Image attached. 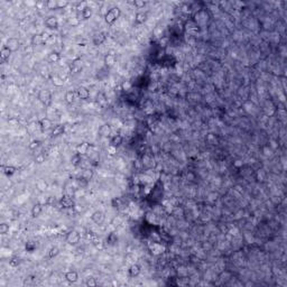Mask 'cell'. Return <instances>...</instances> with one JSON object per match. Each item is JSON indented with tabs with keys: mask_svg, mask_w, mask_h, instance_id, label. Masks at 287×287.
<instances>
[{
	"mask_svg": "<svg viewBox=\"0 0 287 287\" xmlns=\"http://www.w3.org/2000/svg\"><path fill=\"white\" fill-rule=\"evenodd\" d=\"M64 131H65V126H64V125H58V126H56L54 129H53L52 136L53 137L61 136V135H63Z\"/></svg>",
	"mask_w": 287,
	"mask_h": 287,
	"instance_id": "23",
	"label": "cell"
},
{
	"mask_svg": "<svg viewBox=\"0 0 287 287\" xmlns=\"http://www.w3.org/2000/svg\"><path fill=\"white\" fill-rule=\"evenodd\" d=\"M49 63H57L58 61L61 60V55L56 52H52L48 54V57H47Z\"/></svg>",
	"mask_w": 287,
	"mask_h": 287,
	"instance_id": "24",
	"label": "cell"
},
{
	"mask_svg": "<svg viewBox=\"0 0 287 287\" xmlns=\"http://www.w3.org/2000/svg\"><path fill=\"white\" fill-rule=\"evenodd\" d=\"M134 5L137 8H142V7H145L146 6V1H144V0H136L134 2Z\"/></svg>",
	"mask_w": 287,
	"mask_h": 287,
	"instance_id": "37",
	"label": "cell"
},
{
	"mask_svg": "<svg viewBox=\"0 0 287 287\" xmlns=\"http://www.w3.org/2000/svg\"><path fill=\"white\" fill-rule=\"evenodd\" d=\"M39 144H41V141H39V140H33V141L29 144V146H28V147H29V149L34 151V149H36V148L38 147Z\"/></svg>",
	"mask_w": 287,
	"mask_h": 287,
	"instance_id": "35",
	"label": "cell"
},
{
	"mask_svg": "<svg viewBox=\"0 0 287 287\" xmlns=\"http://www.w3.org/2000/svg\"><path fill=\"white\" fill-rule=\"evenodd\" d=\"M122 142H123L122 136H120V135H115V136L111 138V140H110V145L118 147V146H120Z\"/></svg>",
	"mask_w": 287,
	"mask_h": 287,
	"instance_id": "20",
	"label": "cell"
},
{
	"mask_svg": "<svg viewBox=\"0 0 287 287\" xmlns=\"http://www.w3.org/2000/svg\"><path fill=\"white\" fill-rule=\"evenodd\" d=\"M36 161H37V163H43V161H44V156L41 155V156H38V157H36Z\"/></svg>",
	"mask_w": 287,
	"mask_h": 287,
	"instance_id": "40",
	"label": "cell"
},
{
	"mask_svg": "<svg viewBox=\"0 0 287 287\" xmlns=\"http://www.w3.org/2000/svg\"><path fill=\"white\" fill-rule=\"evenodd\" d=\"M38 125H39V128H41L42 131H46V130H48V129L52 128V120L45 117V118H43V119L39 120Z\"/></svg>",
	"mask_w": 287,
	"mask_h": 287,
	"instance_id": "6",
	"label": "cell"
},
{
	"mask_svg": "<svg viewBox=\"0 0 287 287\" xmlns=\"http://www.w3.org/2000/svg\"><path fill=\"white\" fill-rule=\"evenodd\" d=\"M26 250H27L28 252H33L34 250L36 249V245L34 242H32V241H29V242H27L26 243Z\"/></svg>",
	"mask_w": 287,
	"mask_h": 287,
	"instance_id": "32",
	"label": "cell"
},
{
	"mask_svg": "<svg viewBox=\"0 0 287 287\" xmlns=\"http://www.w3.org/2000/svg\"><path fill=\"white\" fill-rule=\"evenodd\" d=\"M9 232V224L7 223H1L0 224V233L1 235H6Z\"/></svg>",
	"mask_w": 287,
	"mask_h": 287,
	"instance_id": "31",
	"label": "cell"
},
{
	"mask_svg": "<svg viewBox=\"0 0 287 287\" xmlns=\"http://www.w3.org/2000/svg\"><path fill=\"white\" fill-rule=\"evenodd\" d=\"M117 240H118V237L116 233H110L107 238V242L109 243V245H115V243L117 242Z\"/></svg>",
	"mask_w": 287,
	"mask_h": 287,
	"instance_id": "28",
	"label": "cell"
},
{
	"mask_svg": "<svg viewBox=\"0 0 287 287\" xmlns=\"http://www.w3.org/2000/svg\"><path fill=\"white\" fill-rule=\"evenodd\" d=\"M81 161H82V157H81V155L77 153L72 157V164H73L74 166H77V165L81 164Z\"/></svg>",
	"mask_w": 287,
	"mask_h": 287,
	"instance_id": "27",
	"label": "cell"
},
{
	"mask_svg": "<svg viewBox=\"0 0 287 287\" xmlns=\"http://www.w3.org/2000/svg\"><path fill=\"white\" fill-rule=\"evenodd\" d=\"M92 147L93 146L91 145V144H89V142H82V144H80L77 147V153L80 154V155L88 154L89 151H90V148H92Z\"/></svg>",
	"mask_w": 287,
	"mask_h": 287,
	"instance_id": "9",
	"label": "cell"
},
{
	"mask_svg": "<svg viewBox=\"0 0 287 287\" xmlns=\"http://www.w3.org/2000/svg\"><path fill=\"white\" fill-rule=\"evenodd\" d=\"M65 279L68 283H75L79 279V274L75 270H70L65 274Z\"/></svg>",
	"mask_w": 287,
	"mask_h": 287,
	"instance_id": "13",
	"label": "cell"
},
{
	"mask_svg": "<svg viewBox=\"0 0 287 287\" xmlns=\"http://www.w3.org/2000/svg\"><path fill=\"white\" fill-rule=\"evenodd\" d=\"M2 171L5 173V175L11 176L17 172V168L15 166H11V165H7V166H2Z\"/></svg>",
	"mask_w": 287,
	"mask_h": 287,
	"instance_id": "21",
	"label": "cell"
},
{
	"mask_svg": "<svg viewBox=\"0 0 287 287\" xmlns=\"http://www.w3.org/2000/svg\"><path fill=\"white\" fill-rule=\"evenodd\" d=\"M10 54H11V51L5 45V46L1 48V51H0V57H1V61H2V62L7 61L9 58V56H10Z\"/></svg>",
	"mask_w": 287,
	"mask_h": 287,
	"instance_id": "17",
	"label": "cell"
},
{
	"mask_svg": "<svg viewBox=\"0 0 287 287\" xmlns=\"http://www.w3.org/2000/svg\"><path fill=\"white\" fill-rule=\"evenodd\" d=\"M58 254H60V249H58L57 247H52L51 250H49V252H48V257L49 258H55Z\"/></svg>",
	"mask_w": 287,
	"mask_h": 287,
	"instance_id": "29",
	"label": "cell"
},
{
	"mask_svg": "<svg viewBox=\"0 0 287 287\" xmlns=\"http://www.w3.org/2000/svg\"><path fill=\"white\" fill-rule=\"evenodd\" d=\"M116 55L113 54V53H109V54H107L106 56H104V64L108 66V67H111V66L115 65L116 63Z\"/></svg>",
	"mask_w": 287,
	"mask_h": 287,
	"instance_id": "14",
	"label": "cell"
},
{
	"mask_svg": "<svg viewBox=\"0 0 287 287\" xmlns=\"http://www.w3.org/2000/svg\"><path fill=\"white\" fill-rule=\"evenodd\" d=\"M87 286H96V284L98 283L96 282V279L94 278H88V280H87Z\"/></svg>",
	"mask_w": 287,
	"mask_h": 287,
	"instance_id": "39",
	"label": "cell"
},
{
	"mask_svg": "<svg viewBox=\"0 0 287 287\" xmlns=\"http://www.w3.org/2000/svg\"><path fill=\"white\" fill-rule=\"evenodd\" d=\"M146 19H147V14L146 12H142V11H139V12H137L136 14V17H135V22H136V24H144V22H146Z\"/></svg>",
	"mask_w": 287,
	"mask_h": 287,
	"instance_id": "18",
	"label": "cell"
},
{
	"mask_svg": "<svg viewBox=\"0 0 287 287\" xmlns=\"http://www.w3.org/2000/svg\"><path fill=\"white\" fill-rule=\"evenodd\" d=\"M30 43H32V46H39V45L44 44V42H43V38H42L41 34H36V35H34L33 37H32Z\"/></svg>",
	"mask_w": 287,
	"mask_h": 287,
	"instance_id": "19",
	"label": "cell"
},
{
	"mask_svg": "<svg viewBox=\"0 0 287 287\" xmlns=\"http://www.w3.org/2000/svg\"><path fill=\"white\" fill-rule=\"evenodd\" d=\"M19 45H20L19 39L16 38V37H10V38L7 41V44H6V46L8 47L11 52H16L17 49L19 48Z\"/></svg>",
	"mask_w": 287,
	"mask_h": 287,
	"instance_id": "5",
	"label": "cell"
},
{
	"mask_svg": "<svg viewBox=\"0 0 287 287\" xmlns=\"http://www.w3.org/2000/svg\"><path fill=\"white\" fill-rule=\"evenodd\" d=\"M65 240L68 245L75 246V245H77V243L80 242V240H81V235H80V232H77V230H71V231L66 235Z\"/></svg>",
	"mask_w": 287,
	"mask_h": 287,
	"instance_id": "2",
	"label": "cell"
},
{
	"mask_svg": "<svg viewBox=\"0 0 287 287\" xmlns=\"http://www.w3.org/2000/svg\"><path fill=\"white\" fill-rule=\"evenodd\" d=\"M67 5H68V1H66V0H57V7H58V9L65 8Z\"/></svg>",
	"mask_w": 287,
	"mask_h": 287,
	"instance_id": "38",
	"label": "cell"
},
{
	"mask_svg": "<svg viewBox=\"0 0 287 287\" xmlns=\"http://www.w3.org/2000/svg\"><path fill=\"white\" fill-rule=\"evenodd\" d=\"M43 212V206H42L41 204H35L32 208V215L34 216V218H37V216H39L41 215V213Z\"/></svg>",
	"mask_w": 287,
	"mask_h": 287,
	"instance_id": "22",
	"label": "cell"
},
{
	"mask_svg": "<svg viewBox=\"0 0 287 287\" xmlns=\"http://www.w3.org/2000/svg\"><path fill=\"white\" fill-rule=\"evenodd\" d=\"M19 264H20V259L18 257H12L9 259V265H10L11 267H17Z\"/></svg>",
	"mask_w": 287,
	"mask_h": 287,
	"instance_id": "30",
	"label": "cell"
},
{
	"mask_svg": "<svg viewBox=\"0 0 287 287\" xmlns=\"http://www.w3.org/2000/svg\"><path fill=\"white\" fill-rule=\"evenodd\" d=\"M53 83H54L56 87H62V85H63V83H64V81L61 79V77H55L54 79H53Z\"/></svg>",
	"mask_w": 287,
	"mask_h": 287,
	"instance_id": "34",
	"label": "cell"
},
{
	"mask_svg": "<svg viewBox=\"0 0 287 287\" xmlns=\"http://www.w3.org/2000/svg\"><path fill=\"white\" fill-rule=\"evenodd\" d=\"M45 26L49 29H56L58 27V22L55 17H48L45 19Z\"/></svg>",
	"mask_w": 287,
	"mask_h": 287,
	"instance_id": "12",
	"label": "cell"
},
{
	"mask_svg": "<svg viewBox=\"0 0 287 287\" xmlns=\"http://www.w3.org/2000/svg\"><path fill=\"white\" fill-rule=\"evenodd\" d=\"M91 177H92V172H91V171H89V170H85L84 172H83V174H82V178H83V180H85V181H89Z\"/></svg>",
	"mask_w": 287,
	"mask_h": 287,
	"instance_id": "33",
	"label": "cell"
},
{
	"mask_svg": "<svg viewBox=\"0 0 287 287\" xmlns=\"http://www.w3.org/2000/svg\"><path fill=\"white\" fill-rule=\"evenodd\" d=\"M106 39H107V36L104 33H96L93 36V44L96 46H100L106 42Z\"/></svg>",
	"mask_w": 287,
	"mask_h": 287,
	"instance_id": "7",
	"label": "cell"
},
{
	"mask_svg": "<svg viewBox=\"0 0 287 287\" xmlns=\"http://www.w3.org/2000/svg\"><path fill=\"white\" fill-rule=\"evenodd\" d=\"M91 219H92L93 222H96V224H101V223H103L104 219H106V215H104V213L101 212V211H96V212L92 214Z\"/></svg>",
	"mask_w": 287,
	"mask_h": 287,
	"instance_id": "8",
	"label": "cell"
},
{
	"mask_svg": "<svg viewBox=\"0 0 287 287\" xmlns=\"http://www.w3.org/2000/svg\"><path fill=\"white\" fill-rule=\"evenodd\" d=\"M77 94L81 100H88L90 98V91L84 87H80L77 90Z\"/></svg>",
	"mask_w": 287,
	"mask_h": 287,
	"instance_id": "11",
	"label": "cell"
},
{
	"mask_svg": "<svg viewBox=\"0 0 287 287\" xmlns=\"http://www.w3.org/2000/svg\"><path fill=\"white\" fill-rule=\"evenodd\" d=\"M75 96H77V92H74V91H67V92L65 93V101L66 103L71 104L74 102V99H75Z\"/></svg>",
	"mask_w": 287,
	"mask_h": 287,
	"instance_id": "25",
	"label": "cell"
},
{
	"mask_svg": "<svg viewBox=\"0 0 287 287\" xmlns=\"http://www.w3.org/2000/svg\"><path fill=\"white\" fill-rule=\"evenodd\" d=\"M91 15H92V10H91L90 7H88V6H85L84 8L82 9V10L77 11V19H82V20H87L89 19L91 17Z\"/></svg>",
	"mask_w": 287,
	"mask_h": 287,
	"instance_id": "4",
	"label": "cell"
},
{
	"mask_svg": "<svg viewBox=\"0 0 287 287\" xmlns=\"http://www.w3.org/2000/svg\"><path fill=\"white\" fill-rule=\"evenodd\" d=\"M98 132H99V136H101V137H109L110 135H111V132H112V129H111V127H110L109 125L104 123V125H102V126L99 128Z\"/></svg>",
	"mask_w": 287,
	"mask_h": 287,
	"instance_id": "10",
	"label": "cell"
},
{
	"mask_svg": "<svg viewBox=\"0 0 287 287\" xmlns=\"http://www.w3.org/2000/svg\"><path fill=\"white\" fill-rule=\"evenodd\" d=\"M140 274V266L137 265V264H135V265H131L130 267H129L128 269V275L129 277H137L138 275Z\"/></svg>",
	"mask_w": 287,
	"mask_h": 287,
	"instance_id": "15",
	"label": "cell"
},
{
	"mask_svg": "<svg viewBox=\"0 0 287 287\" xmlns=\"http://www.w3.org/2000/svg\"><path fill=\"white\" fill-rule=\"evenodd\" d=\"M46 8L49 10H55V9H58L57 7V0H48L46 1Z\"/></svg>",
	"mask_w": 287,
	"mask_h": 287,
	"instance_id": "26",
	"label": "cell"
},
{
	"mask_svg": "<svg viewBox=\"0 0 287 287\" xmlns=\"http://www.w3.org/2000/svg\"><path fill=\"white\" fill-rule=\"evenodd\" d=\"M120 15H121L120 8H118V7H112L111 9H109V10L106 12V15H104V20H106V22H107L108 25H112L117 22L118 18L120 17Z\"/></svg>",
	"mask_w": 287,
	"mask_h": 287,
	"instance_id": "1",
	"label": "cell"
},
{
	"mask_svg": "<svg viewBox=\"0 0 287 287\" xmlns=\"http://www.w3.org/2000/svg\"><path fill=\"white\" fill-rule=\"evenodd\" d=\"M107 151H108V153H109L110 155L113 156V155H116V153H117V147H116V146L109 145V146H108V148H107Z\"/></svg>",
	"mask_w": 287,
	"mask_h": 287,
	"instance_id": "36",
	"label": "cell"
},
{
	"mask_svg": "<svg viewBox=\"0 0 287 287\" xmlns=\"http://www.w3.org/2000/svg\"><path fill=\"white\" fill-rule=\"evenodd\" d=\"M61 205L65 209H70L73 208L74 205V201L71 196H63V199L61 200Z\"/></svg>",
	"mask_w": 287,
	"mask_h": 287,
	"instance_id": "16",
	"label": "cell"
},
{
	"mask_svg": "<svg viewBox=\"0 0 287 287\" xmlns=\"http://www.w3.org/2000/svg\"><path fill=\"white\" fill-rule=\"evenodd\" d=\"M38 100L45 106H49L52 102V93L48 90H41L38 93Z\"/></svg>",
	"mask_w": 287,
	"mask_h": 287,
	"instance_id": "3",
	"label": "cell"
}]
</instances>
